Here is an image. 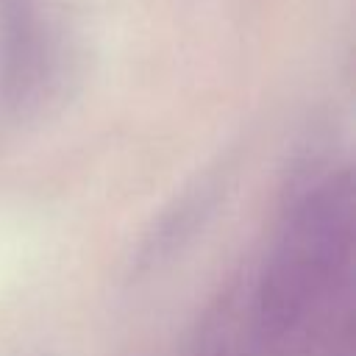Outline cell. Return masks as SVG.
Segmentation results:
<instances>
[{
    "label": "cell",
    "mask_w": 356,
    "mask_h": 356,
    "mask_svg": "<svg viewBox=\"0 0 356 356\" xmlns=\"http://www.w3.org/2000/svg\"><path fill=\"white\" fill-rule=\"evenodd\" d=\"M350 253V184L348 178H323L284 214L278 245L256 300L261 337L281 350L306 345L348 281Z\"/></svg>",
    "instance_id": "6da1fadb"
}]
</instances>
